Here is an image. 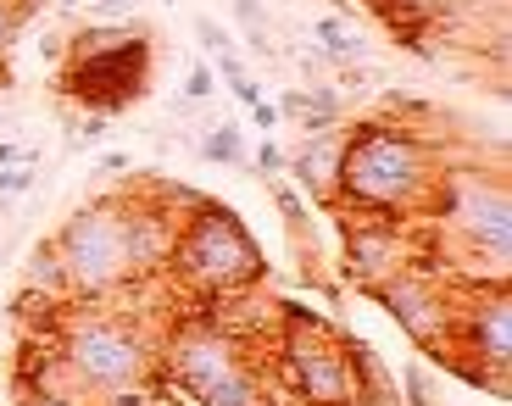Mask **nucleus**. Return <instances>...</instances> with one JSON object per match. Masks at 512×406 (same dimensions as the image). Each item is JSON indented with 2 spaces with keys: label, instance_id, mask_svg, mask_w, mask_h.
Wrapping results in <instances>:
<instances>
[{
  "label": "nucleus",
  "instance_id": "obj_1",
  "mask_svg": "<svg viewBox=\"0 0 512 406\" xmlns=\"http://www.w3.org/2000/svg\"><path fill=\"white\" fill-rule=\"evenodd\" d=\"M340 206L334 212H368V217H401L418 223L435 201L440 184V145L418 134L412 123L379 112L340 128Z\"/></svg>",
  "mask_w": 512,
  "mask_h": 406
},
{
  "label": "nucleus",
  "instance_id": "obj_2",
  "mask_svg": "<svg viewBox=\"0 0 512 406\" xmlns=\"http://www.w3.org/2000/svg\"><path fill=\"white\" fill-rule=\"evenodd\" d=\"M156 39L145 23H78L67 34V56L56 62V89L78 112L123 117L134 101L151 95Z\"/></svg>",
  "mask_w": 512,
  "mask_h": 406
},
{
  "label": "nucleus",
  "instance_id": "obj_3",
  "mask_svg": "<svg viewBox=\"0 0 512 406\" xmlns=\"http://www.w3.org/2000/svg\"><path fill=\"white\" fill-rule=\"evenodd\" d=\"M167 279L195 301H234V295L256 290L268 279V256H262L256 234L240 223V212L201 195L184 212L179 245L167 256Z\"/></svg>",
  "mask_w": 512,
  "mask_h": 406
},
{
  "label": "nucleus",
  "instance_id": "obj_4",
  "mask_svg": "<svg viewBox=\"0 0 512 406\" xmlns=\"http://www.w3.org/2000/svg\"><path fill=\"white\" fill-rule=\"evenodd\" d=\"M462 245L468 279L462 284H507L512 262V190L490 167H440L429 212Z\"/></svg>",
  "mask_w": 512,
  "mask_h": 406
},
{
  "label": "nucleus",
  "instance_id": "obj_5",
  "mask_svg": "<svg viewBox=\"0 0 512 406\" xmlns=\"http://www.w3.org/2000/svg\"><path fill=\"white\" fill-rule=\"evenodd\" d=\"M156 373L190 406H262V379L251 368L245 340H234L212 318L179 323L167 334L156 345Z\"/></svg>",
  "mask_w": 512,
  "mask_h": 406
},
{
  "label": "nucleus",
  "instance_id": "obj_6",
  "mask_svg": "<svg viewBox=\"0 0 512 406\" xmlns=\"http://www.w3.org/2000/svg\"><path fill=\"white\" fill-rule=\"evenodd\" d=\"M56 356L78 373V384L90 390V401L156 379V345L140 334L134 318L101 312V301H67L62 306V318H56Z\"/></svg>",
  "mask_w": 512,
  "mask_h": 406
},
{
  "label": "nucleus",
  "instance_id": "obj_7",
  "mask_svg": "<svg viewBox=\"0 0 512 406\" xmlns=\"http://www.w3.org/2000/svg\"><path fill=\"white\" fill-rule=\"evenodd\" d=\"M67 273V301H106L134 284V251H128V201L123 195H90L73 206L62 229L51 234Z\"/></svg>",
  "mask_w": 512,
  "mask_h": 406
},
{
  "label": "nucleus",
  "instance_id": "obj_8",
  "mask_svg": "<svg viewBox=\"0 0 512 406\" xmlns=\"http://www.w3.org/2000/svg\"><path fill=\"white\" fill-rule=\"evenodd\" d=\"M373 301L396 318V329L407 334L412 345H423V351L435 356H446L451 351V312H457V284H446V279H435L423 262H412V267H401L396 279H384V284H373Z\"/></svg>",
  "mask_w": 512,
  "mask_h": 406
},
{
  "label": "nucleus",
  "instance_id": "obj_9",
  "mask_svg": "<svg viewBox=\"0 0 512 406\" xmlns=\"http://www.w3.org/2000/svg\"><path fill=\"white\" fill-rule=\"evenodd\" d=\"M418 262V229L401 217H368V212H346L340 223V273L357 284L362 295L373 284L396 279L401 267Z\"/></svg>",
  "mask_w": 512,
  "mask_h": 406
},
{
  "label": "nucleus",
  "instance_id": "obj_10",
  "mask_svg": "<svg viewBox=\"0 0 512 406\" xmlns=\"http://www.w3.org/2000/svg\"><path fill=\"white\" fill-rule=\"evenodd\" d=\"M451 351L474 356L485 373L507 379L512 368V295L507 284H462L451 312Z\"/></svg>",
  "mask_w": 512,
  "mask_h": 406
},
{
  "label": "nucleus",
  "instance_id": "obj_11",
  "mask_svg": "<svg viewBox=\"0 0 512 406\" xmlns=\"http://www.w3.org/2000/svg\"><path fill=\"white\" fill-rule=\"evenodd\" d=\"M346 128V123H340ZM340 128H323V134H301V145L290 151V167L284 173L295 178V190L307 195L312 206L334 212L340 206Z\"/></svg>",
  "mask_w": 512,
  "mask_h": 406
},
{
  "label": "nucleus",
  "instance_id": "obj_12",
  "mask_svg": "<svg viewBox=\"0 0 512 406\" xmlns=\"http://www.w3.org/2000/svg\"><path fill=\"white\" fill-rule=\"evenodd\" d=\"M284 123H301V134H323V128L346 123V101L334 95L329 84H301V89H279L273 95Z\"/></svg>",
  "mask_w": 512,
  "mask_h": 406
},
{
  "label": "nucleus",
  "instance_id": "obj_13",
  "mask_svg": "<svg viewBox=\"0 0 512 406\" xmlns=\"http://www.w3.org/2000/svg\"><path fill=\"white\" fill-rule=\"evenodd\" d=\"M195 156L212 167H245L251 162V151H245V128L234 123V117H218V123L201 128V140H195Z\"/></svg>",
  "mask_w": 512,
  "mask_h": 406
},
{
  "label": "nucleus",
  "instance_id": "obj_14",
  "mask_svg": "<svg viewBox=\"0 0 512 406\" xmlns=\"http://www.w3.org/2000/svg\"><path fill=\"white\" fill-rule=\"evenodd\" d=\"M312 34H318V56H323V62H334V67L368 62V39H362L346 17H318V23H312Z\"/></svg>",
  "mask_w": 512,
  "mask_h": 406
},
{
  "label": "nucleus",
  "instance_id": "obj_15",
  "mask_svg": "<svg viewBox=\"0 0 512 406\" xmlns=\"http://www.w3.org/2000/svg\"><path fill=\"white\" fill-rule=\"evenodd\" d=\"M23 284L51 301H67V273H62V256H56V240H39L23 262Z\"/></svg>",
  "mask_w": 512,
  "mask_h": 406
},
{
  "label": "nucleus",
  "instance_id": "obj_16",
  "mask_svg": "<svg viewBox=\"0 0 512 406\" xmlns=\"http://www.w3.org/2000/svg\"><path fill=\"white\" fill-rule=\"evenodd\" d=\"M212 95H218V73H212V62H190V73H184V95L173 101V117H190L195 106H212Z\"/></svg>",
  "mask_w": 512,
  "mask_h": 406
},
{
  "label": "nucleus",
  "instance_id": "obj_17",
  "mask_svg": "<svg viewBox=\"0 0 512 406\" xmlns=\"http://www.w3.org/2000/svg\"><path fill=\"white\" fill-rule=\"evenodd\" d=\"M112 140V117L106 112H84L78 123H67V151H101Z\"/></svg>",
  "mask_w": 512,
  "mask_h": 406
},
{
  "label": "nucleus",
  "instance_id": "obj_18",
  "mask_svg": "<svg viewBox=\"0 0 512 406\" xmlns=\"http://www.w3.org/2000/svg\"><path fill=\"white\" fill-rule=\"evenodd\" d=\"M140 6L145 0H84L78 6V23H128Z\"/></svg>",
  "mask_w": 512,
  "mask_h": 406
},
{
  "label": "nucleus",
  "instance_id": "obj_19",
  "mask_svg": "<svg viewBox=\"0 0 512 406\" xmlns=\"http://www.w3.org/2000/svg\"><path fill=\"white\" fill-rule=\"evenodd\" d=\"M23 28H28V12L17 6V0H0V62L12 56V45L23 39Z\"/></svg>",
  "mask_w": 512,
  "mask_h": 406
},
{
  "label": "nucleus",
  "instance_id": "obj_20",
  "mask_svg": "<svg viewBox=\"0 0 512 406\" xmlns=\"http://www.w3.org/2000/svg\"><path fill=\"white\" fill-rule=\"evenodd\" d=\"M284 167H290V151L279 145V134H262V140H256V173H262V178H284Z\"/></svg>",
  "mask_w": 512,
  "mask_h": 406
},
{
  "label": "nucleus",
  "instance_id": "obj_21",
  "mask_svg": "<svg viewBox=\"0 0 512 406\" xmlns=\"http://www.w3.org/2000/svg\"><path fill=\"white\" fill-rule=\"evenodd\" d=\"M401 395H407V406H440L435 401V384H429V373H423L418 362L401 368Z\"/></svg>",
  "mask_w": 512,
  "mask_h": 406
},
{
  "label": "nucleus",
  "instance_id": "obj_22",
  "mask_svg": "<svg viewBox=\"0 0 512 406\" xmlns=\"http://www.w3.org/2000/svg\"><path fill=\"white\" fill-rule=\"evenodd\" d=\"M195 39H201V51L206 56H229V51H240L234 45V34L223 23H212V17H195Z\"/></svg>",
  "mask_w": 512,
  "mask_h": 406
},
{
  "label": "nucleus",
  "instance_id": "obj_23",
  "mask_svg": "<svg viewBox=\"0 0 512 406\" xmlns=\"http://www.w3.org/2000/svg\"><path fill=\"white\" fill-rule=\"evenodd\" d=\"M28 190H34V167H0V201H17Z\"/></svg>",
  "mask_w": 512,
  "mask_h": 406
},
{
  "label": "nucleus",
  "instance_id": "obj_24",
  "mask_svg": "<svg viewBox=\"0 0 512 406\" xmlns=\"http://www.w3.org/2000/svg\"><path fill=\"white\" fill-rule=\"evenodd\" d=\"M0 167H39V145H28V140H0Z\"/></svg>",
  "mask_w": 512,
  "mask_h": 406
},
{
  "label": "nucleus",
  "instance_id": "obj_25",
  "mask_svg": "<svg viewBox=\"0 0 512 406\" xmlns=\"http://www.w3.org/2000/svg\"><path fill=\"white\" fill-rule=\"evenodd\" d=\"M229 12L245 34H251V28H268V6H262V0H229Z\"/></svg>",
  "mask_w": 512,
  "mask_h": 406
},
{
  "label": "nucleus",
  "instance_id": "obj_26",
  "mask_svg": "<svg viewBox=\"0 0 512 406\" xmlns=\"http://www.w3.org/2000/svg\"><path fill=\"white\" fill-rule=\"evenodd\" d=\"M245 112H251V128H256V134H279V123H284V117H279V106H273L268 95H262L256 106H245Z\"/></svg>",
  "mask_w": 512,
  "mask_h": 406
},
{
  "label": "nucleus",
  "instance_id": "obj_27",
  "mask_svg": "<svg viewBox=\"0 0 512 406\" xmlns=\"http://www.w3.org/2000/svg\"><path fill=\"white\" fill-rule=\"evenodd\" d=\"M128 167H134V156H128V151H101V156H95V173H128Z\"/></svg>",
  "mask_w": 512,
  "mask_h": 406
},
{
  "label": "nucleus",
  "instance_id": "obj_28",
  "mask_svg": "<svg viewBox=\"0 0 512 406\" xmlns=\"http://www.w3.org/2000/svg\"><path fill=\"white\" fill-rule=\"evenodd\" d=\"M39 56H45V62H62V56H67V34H45V39H39Z\"/></svg>",
  "mask_w": 512,
  "mask_h": 406
},
{
  "label": "nucleus",
  "instance_id": "obj_29",
  "mask_svg": "<svg viewBox=\"0 0 512 406\" xmlns=\"http://www.w3.org/2000/svg\"><path fill=\"white\" fill-rule=\"evenodd\" d=\"M17 406H78V401H56V395H34V390H23V384H17Z\"/></svg>",
  "mask_w": 512,
  "mask_h": 406
},
{
  "label": "nucleus",
  "instance_id": "obj_30",
  "mask_svg": "<svg viewBox=\"0 0 512 406\" xmlns=\"http://www.w3.org/2000/svg\"><path fill=\"white\" fill-rule=\"evenodd\" d=\"M17 6H23V12H28V23H34L39 12H51V6H62V0H17Z\"/></svg>",
  "mask_w": 512,
  "mask_h": 406
},
{
  "label": "nucleus",
  "instance_id": "obj_31",
  "mask_svg": "<svg viewBox=\"0 0 512 406\" xmlns=\"http://www.w3.org/2000/svg\"><path fill=\"white\" fill-rule=\"evenodd\" d=\"M0 245H6V234H0Z\"/></svg>",
  "mask_w": 512,
  "mask_h": 406
}]
</instances>
